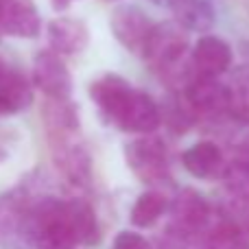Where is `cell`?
I'll return each instance as SVG.
<instances>
[{
	"label": "cell",
	"instance_id": "cell-23",
	"mask_svg": "<svg viewBox=\"0 0 249 249\" xmlns=\"http://www.w3.org/2000/svg\"><path fill=\"white\" fill-rule=\"evenodd\" d=\"M112 249H153V245H151L142 234L131 232V230H123V232H118L116 238H114Z\"/></svg>",
	"mask_w": 249,
	"mask_h": 249
},
{
	"label": "cell",
	"instance_id": "cell-16",
	"mask_svg": "<svg viewBox=\"0 0 249 249\" xmlns=\"http://www.w3.org/2000/svg\"><path fill=\"white\" fill-rule=\"evenodd\" d=\"M68 216L77 245L94 247L101 241V228L96 212L86 199H68Z\"/></svg>",
	"mask_w": 249,
	"mask_h": 249
},
{
	"label": "cell",
	"instance_id": "cell-15",
	"mask_svg": "<svg viewBox=\"0 0 249 249\" xmlns=\"http://www.w3.org/2000/svg\"><path fill=\"white\" fill-rule=\"evenodd\" d=\"M44 124H46L48 138H68L79 133V112L72 101L46 99L42 107Z\"/></svg>",
	"mask_w": 249,
	"mask_h": 249
},
{
	"label": "cell",
	"instance_id": "cell-17",
	"mask_svg": "<svg viewBox=\"0 0 249 249\" xmlns=\"http://www.w3.org/2000/svg\"><path fill=\"white\" fill-rule=\"evenodd\" d=\"M168 9L186 31L206 33L214 24V9L208 0H168Z\"/></svg>",
	"mask_w": 249,
	"mask_h": 249
},
{
	"label": "cell",
	"instance_id": "cell-3",
	"mask_svg": "<svg viewBox=\"0 0 249 249\" xmlns=\"http://www.w3.org/2000/svg\"><path fill=\"white\" fill-rule=\"evenodd\" d=\"M171 223L168 232L184 241H195L206 234V230L212 225V208L206 201L201 193L195 188H184L173 197L171 206Z\"/></svg>",
	"mask_w": 249,
	"mask_h": 249
},
{
	"label": "cell",
	"instance_id": "cell-4",
	"mask_svg": "<svg viewBox=\"0 0 249 249\" xmlns=\"http://www.w3.org/2000/svg\"><path fill=\"white\" fill-rule=\"evenodd\" d=\"M109 123L121 131L151 136L162 123V109L158 107V103L149 94L133 88L131 94L124 99V103L118 107V112L114 114Z\"/></svg>",
	"mask_w": 249,
	"mask_h": 249
},
{
	"label": "cell",
	"instance_id": "cell-26",
	"mask_svg": "<svg viewBox=\"0 0 249 249\" xmlns=\"http://www.w3.org/2000/svg\"><path fill=\"white\" fill-rule=\"evenodd\" d=\"M105 2H116V0H105Z\"/></svg>",
	"mask_w": 249,
	"mask_h": 249
},
{
	"label": "cell",
	"instance_id": "cell-1",
	"mask_svg": "<svg viewBox=\"0 0 249 249\" xmlns=\"http://www.w3.org/2000/svg\"><path fill=\"white\" fill-rule=\"evenodd\" d=\"M188 48V31L179 22H160L153 26L142 57L151 72L158 74L168 88L186 90L190 79L195 77Z\"/></svg>",
	"mask_w": 249,
	"mask_h": 249
},
{
	"label": "cell",
	"instance_id": "cell-22",
	"mask_svg": "<svg viewBox=\"0 0 249 249\" xmlns=\"http://www.w3.org/2000/svg\"><path fill=\"white\" fill-rule=\"evenodd\" d=\"M223 184L228 193L236 199H247L249 197V164H243L238 160L228 162V168L223 173Z\"/></svg>",
	"mask_w": 249,
	"mask_h": 249
},
{
	"label": "cell",
	"instance_id": "cell-12",
	"mask_svg": "<svg viewBox=\"0 0 249 249\" xmlns=\"http://www.w3.org/2000/svg\"><path fill=\"white\" fill-rule=\"evenodd\" d=\"M181 164L184 168L197 179H214V177H223L228 162L216 142L201 140L197 144L188 146L181 153Z\"/></svg>",
	"mask_w": 249,
	"mask_h": 249
},
{
	"label": "cell",
	"instance_id": "cell-14",
	"mask_svg": "<svg viewBox=\"0 0 249 249\" xmlns=\"http://www.w3.org/2000/svg\"><path fill=\"white\" fill-rule=\"evenodd\" d=\"M33 103V86L22 72L0 68V114H20Z\"/></svg>",
	"mask_w": 249,
	"mask_h": 249
},
{
	"label": "cell",
	"instance_id": "cell-7",
	"mask_svg": "<svg viewBox=\"0 0 249 249\" xmlns=\"http://www.w3.org/2000/svg\"><path fill=\"white\" fill-rule=\"evenodd\" d=\"M53 162L72 186H88L92 179V158L79 136L53 138Z\"/></svg>",
	"mask_w": 249,
	"mask_h": 249
},
{
	"label": "cell",
	"instance_id": "cell-2",
	"mask_svg": "<svg viewBox=\"0 0 249 249\" xmlns=\"http://www.w3.org/2000/svg\"><path fill=\"white\" fill-rule=\"evenodd\" d=\"M124 160L131 173L149 186L166 184L171 179L168 151L160 138L140 136L124 146Z\"/></svg>",
	"mask_w": 249,
	"mask_h": 249
},
{
	"label": "cell",
	"instance_id": "cell-25",
	"mask_svg": "<svg viewBox=\"0 0 249 249\" xmlns=\"http://www.w3.org/2000/svg\"><path fill=\"white\" fill-rule=\"evenodd\" d=\"M232 160H238V162H243V164H249V136H245L241 142H238Z\"/></svg>",
	"mask_w": 249,
	"mask_h": 249
},
{
	"label": "cell",
	"instance_id": "cell-27",
	"mask_svg": "<svg viewBox=\"0 0 249 249\" xmlns=\"http://www.w3.org/2000/svg\"><path fill=\"white\" fill-rule=\"evenodd\" d=\"M2 2H4V0H0V9H2Z\"/></svg>",
	"mask_w": 249,
	"mask_h": 249
},
{
	"label": "cell",
	"instance_id": "cell-13",
	"mask_svg": "<svg viewBox=\"0 0 249 249\" xmlns=\"http://www.w3.org/2000/svg\"><path fill=\"white\" fill-rule=\"evenodd\" d=\"M131 90L133 86L124 77L107 72L90 83V99L99 107V112L103 114L105 121L109 123L114 114L118 112V107L123 105V101L131 94Z\"/></svg>",
	"mask_w": 249,
	"mask_h": 249
},
{
	"label": "cell",
	"instance_id": "cell-8",
	"mask_svg": "<svg viewBox=\"0 0 249 249\" xmlns=\"http://www.w3.org/2000/svg\"><path fill=\"white\" fill-rule=\"evenodd\" d=\"M186 101L195 109L197 116L206 118H219L228 116V103H230V90L228 86L219 81L216 77H201L195 74L190 83L184 90Z\"/></svg>",
	"mask_w": 249,
	"mask_h": 249
},
{
	"label": "cell",
	"instance_id": "cell-6",
	"mask_svg": "<svg viewBox=\"0 0 249 249\" xmlns=\"http://www.w3.org/2000/svg\"><path fill=\"white\" fill-rule=\"evenodd\" d=\"M153 22L142 9L133 4H121L112 11L109 29L118 44H123L129 53H144V46L153 33Z\"/></svg>",
	"mask_w": 249,
	"mask_h": 249
},
{
	"label": "cell",
	"instance_id": "cell-20",
	"mask_svg": "<svg viewBox=\"0 0 249 249\" xmlns=\"http://www.w3.org/2000/svg\"><path fill=\"white\" fill-rule=\"evenodd\" d=\"M228 90V116L241 124H249V66H243L234 72Z\"/></svg>",
	"mask_w": 249,
	"mask_h": 249
},
{
	"label": "cell",
	"instance_id": "cell-9",
	"mask_svg": "<svg viewBox=\"0 0 249 249\" xmlns=\"http://www.w3.org/2000/svg\"><path fill=\"white\" fill-rule=\"evenodd\" d=\"M190 61H193L195 74L219 79L232 66V48L225 39L216 35H203L190 51Z\"/></svg>",
	"mask_w": 249,
	"mask_h": 249
},
{
	"label": "cell",
	"instance_id": "cell-10",
	"mask_svg": "<svg viewBox=\"0 0 249 249\" xmlns=\"http://www.w3.org/2000/svg\"><path fill=\"white\" fill-rule=\"evenodd\" d=\"M42 31L37 4L33 0H4L0 9V33L11 37L33 39Z\"/></svg>",
	"mask_w": 249,
	"mask_h": 249
},
{
	"label": "cell",
	"instance_id": "cell-11",
	"mask_svg": "<svg viewBox=\"0 0 249 249\" xmlns=\"http://www.w3.org/2000/svg\"><path fill=\"white\" fill-rule=\"evenodd\" d=\"M46 39L53 53L61 57H70L83 53L90 44V29L86 22L77 20V18L61 16L48 22L46 26Z\"/></svg>",
	"mask_w": 249,
	"mask_h": 249
},
{
	"label": "cell",
	"instance_id": "cell-5",
	"mask_svg": "<svg viewBox=\"0 0 249 249\" xmlns=\"http://www.w3.org/2000/svg\"><path fill=\"white\" fill-rule=\"evenodd\" d=\"M33 86L46 99L68 101L72 96V74L61 55L53 51L37 53L33 61Z\"/></svg>",
	"mask_w": 249,
	"mask_h": 249
},
{
	"label": "cell",
	"instance_id": "cell-24",
	"mask_svg": "<svg viewBox=\"0 0 249 249\" xmlns=\"http://www.w3.org/2000/svg\"><path fill=\"white\" fill-rule=\"evenodd\" d=\"M238 228H243L245 232L249 234V197L247 199H236L232 197L230 201V208H228V214Z\"/></svg>",
	"mask_w": 249,
	"mask_h": 249
},
{
	"label": "cell",
	"instance_id": "cell-21",
	"mask_svg": "<svg viewBox=\"0 0 249 249\" xmlns=\"http://www.w3.org/2000/svg\"><path fill=\"white\" fill-rule=\"evenodd\" d=\"M197 118L199 116L195 114V109L190 107V103L186 101L184 94L177 96V99H173V101H168L166 109L162 112V121H166L168 127H171L173 131H177V133L188 131Z\"/></svg>",
	"mask_w": 249,
	"mask_h": 249
},
{
	"label": "cell",
	"instance_id": "cell-18",
	"mask_svg": "<svg viewBox=\"0 0 249 249\" xmlns=\"http://www.w3.org/2000/svg\"><path fill=\"white\" fill-rule=\"evenodd\" d=\"M199 241V249H249V234L230 216L212 223Z\"/></svg>",
	"mask_w": 249,
	"mask_h": 249
},
{
	"label": "cell",
	"instance_id": "cell-19",
	"mask_svg": "<svg viewBox=\"0 0 249 249\" xmlns=\"http://www.w3.org/2000/svg\"><path fill=\"white\" fill-rule=\"evenodd\" d=\"M171 201L166 199V195L160 193V190L151 188L144 190L140 197L136 199V203L131 206L129 212V221H131L133 228H151L153 223H158V219L168 210Z\"/></svg>",
	"mask_w": 249,
	"mask_h": 249
}]
</instances>
